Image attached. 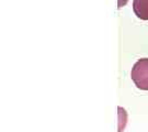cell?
<instances>
[{"label": "cell", "instance_id": "obj_1", "mask_svg": "<svg viewBox=\"0 0 148 132\" xmlns=\"http://www.w3.org/2000/svg\"><path fill=\"white\" fill-rule=\"evenodd\" d=\"M132 79L140 90H148V58H140L132 68Z\"/></svg>", "mask_w": 148, "mask_h": 132}, {"label": "cell", "instance_id": "obj_2", "mask_svg": "<svg viewBox=\"0 0 148 132\" xmlns=\"http://www.w3.org/2000/svg\"><path fill=\"white\" fill-rule=\"evenodd\" d=\"M133 10L140 20H148V0H134Z\"/></svg>", "mask_w": 148, "mask_h": 132}, {"label": "cell", "instance_id": "obj_3", "mask_svg": "<svg viewBox=\"0 0 148 132\" xmlns=\"http://www.w3.org/2000/svg\"><path fill=\"white\" fill-rule=\"evenodd\" d=\"M127 1H128V0H117V8L121 9L122 7H124V6L126 5Z\"/></svg>", "mask_w": 148, "mask_h": 132}]
</instances>
